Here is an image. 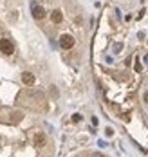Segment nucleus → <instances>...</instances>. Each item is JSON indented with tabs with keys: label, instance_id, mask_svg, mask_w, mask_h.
I'll return each instance as SVG.
<instances>
[{
	"label": "nucleus",
	"instance_id": "obj_9",
	"mask_svg": "<svg viewBox=\"0 0 148 157\" xmlns=\"http://www.w3.org/2000/svg\"><path fill=\"white\" fill-rule=\"evenodd\" d=\"M134 71H137V72H141V62L135 58V63H134Z\"/></svg>",
	"mask_w": 148,
	"mask_h": 157
},
{
	"label": "nucleus",
	"instance_id": "obj_6",
	"mask_svg": "<svg viewBox=\"0 0 148 157\" xmlns=\"http://www.w3.org/2000/svg\"><path fill=\"white\" fill-rule=\"evenodd\" d=\"M51 20H52L54 24H60V22L63 20V15H62V11H58V9H56V11H52V13H51Z\"/></svg>",
	"mask_w": 148,
	"mask_h": 157
},
{
	"label": "nucleus",
	"instance_id": "obj_1",
	"mask_svg": "<svg viewBox=\"0 0 148 157\" xmlns=\"http://www.w3.org/2000/svg\"><path fill=\"white\" fill-rule=\"evenodd\" d=\"M0 51L4 52V54H13L15 52V45H13V42L9 40V38H2L0 40Z\"/></svg>",
	"mask_w": 148,
	"mask_h": 157
},
{
	"label": "nucleus",
	"instance_id": "obj_5",
	"mask_svg": "<svg viewBox=\"0 0 148 157\" xmlns=\"http://www.w3.org/2000/svg\"><path fill=\"white\" fill-rule=\"evenodd\" d=\"M34 144H36L38 148H44V146L47 144V137H45V134H42V132L34 134Z\"/></svg>",
	"mask_w": 148,
	"mask_h": 157
},
{
	"label": "nucleus",
	"instance_id": "obj_12",
	"mask_svg": "<svg viewBox=\"0 0 148 157\" xmlns=\"http://www.w3.org/2000/svg\"><path fill=\"white\" fill-rule=\"evenodd\" d=\"M51 92H52V96H54V98H58V90H56V89H54V87H52V89H51Z\"/></svg>",
	"mask_w": 148,
	"mask_h": 157
},
{
	"label": "nucleus",
	"instance_id": "obj_10",
	"mask_svg": "<svg viewBox=\"0 0 148 157\" xmlns=\"http://www.w3.org/2000/svg\"><path fill=\"white\" fill-rule=\"evenodd\" d=\"M72 121H74V123L82 121V116H80V114H74V116H72Z\"/></svg>",
	"mask_w": 148,
	"mask_h": 157
},
{
	"label": "nucleus",
	"instance_id": "obj_4",
	"mask_svg": "<svg viewBox=\"0 0 148 157\" xmlns=\"http://www.w3.org/2000/svg\"><path fill=\"white\" fill-rule=\"evenodd\" d=\"M34 81H36V78H34V74H33V72H29V71L22 72V83H24V85L31 87V85H34Z\"/></svg>",
	"mask_w": 148,
	"mask_h": 157
},
{
	"label": "nucleus",
	"instance_id": "obj_11",
	"mask_svg": "<svg viewBox=\"0 0 148 157\" xmlns=\"http://www.w3.org/2000/svg\"><path fill=\"white\" fill-rule=\"evenodd\" d=\"M105 134L110 137V136H114V130H112V128H107V130H105Z\"/></svg>",
	"mask_w": 148,
	"mask_h": 157
},
{
	"label": "nucleus",
	"instance_id": "obj_2",
	"mask_svg": "<svg viewBox=\"0 0 148 157\" xmlns=\"http://www.w3.org/2000/svg\"><path fill=\"white\" fill-rule=\"evenodd\" d=\"M60 47L65 49V51L72 49L74 47V38H72L70 34H62V36H60Z\"/></svg>",
	"mask_w": 148,
	"mask_h": 157
},
{
	"label": "nucleus",
	"instance_id": "obj_3",
	"mask_svg": "<svg viewBox=\"0 0 148 157\" xmlns=\"http://www.w3.org/2000/svg\"><path fill=\"white\" fill-rule=\"evenodd\" d=\"M31 11H33V16L36 20H42V18H45V9L42 7V6H38L36 2L31 4Z\"/></svg>",
	"mask_w": 148,
	"mask_h": 157
},
{
	"label": "nucleus",
	"instance_id": "obj_7",
	"mask_svg": "<svg viewBox=\"0 0 148 157\" xmlns=\"http://www.w3.org/2000/svg\"><path fill=\"white\" fill-rule=\"evenodd\" d=\"M22 119V114L20 112H13V116H11V123H17V121H20Z\"/></svg>",
	"mask_w": 148,
	"mask_h": 157
},
{
	"label": "nucleus",
	"instance_id": "obj_8",
	"mask_svg": "<svg viewBox=\"0 0 148 157\" xmlns=\"http://www.w3.org/2000/svg\"><path fill=\"white\" fill-rule=\"evenodd\" d=\"M121 51H123V44H121V42H117V44L114 45V52H121Z\"/></svg>",
	"mask_w": 148,
	"mask_h": 157
},
{
	"label": "nucleus",
	"instance_id": "obj_13",
	"mask_svg": "<svg viewBox=\"0 0 148 157\" xmlns=\"http://www.w3.org/2000/svg\"><path fill=\"white\" fill-rule=\"evenodd\" d=\"M92 157H105V155H101V154H94Z\"/></svg>",
	"mask_w": 148,
	"mask_h": 157
}]
</instances>
